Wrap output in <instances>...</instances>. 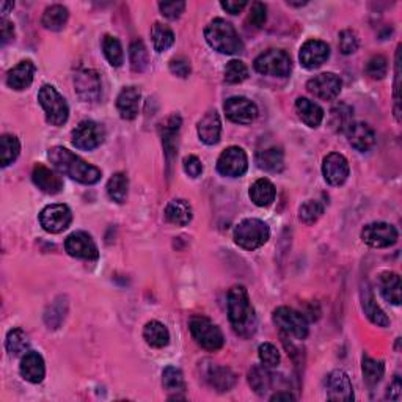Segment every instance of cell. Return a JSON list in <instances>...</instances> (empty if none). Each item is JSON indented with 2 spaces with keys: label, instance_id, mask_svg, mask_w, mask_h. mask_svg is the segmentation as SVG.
<instances>
[{
  "label": "cell",
  "instance_id": "1",
  "mask_svg": "<svg viewBox=\"0 0 402 402\" xmlns=\"http://www.w3.org/2000/svg\"><path fill=\"white\" fill-rule=\"evenodd\" d=\"M47 158H49L51 164L56 167V170L82 184H96L103 176V171L98 167L88 164V162L63 146L51 148Z\"/></svg>",
  "mask_w": 402,
  "mask_h": 402
},
{
  "label": "cell",
  "instance_id": "2",
  "mask_svg": "<svg viewBox=\"0 0 402 402\" xmlns=\"http://www.w3.org/2000/svg\"><path fill=\"white\" fill-rule=\"evenodd\" d=\"M228 317L236 335L250 338L256 332V315L244 286H233L228 292Z\"/></svg>",
  "mask_w": 402,
  "mask_h": 402
},
{
  "label": "cell",
  "instance_id": "3",
  "mask_svg": "<svg viewBox=\"0 0 402 402\" xmlns=\"http://www.w3.org/2000/svg\"><path fill=\"white\" fill-rule=\"evenodd\" d=\"M205 38L208 44L220 53L233 56V53H241L244 51V43L236 28L220 17L209 22V26L205 28Z\"/></svg>",
  "mask_w": 402,
  "mask_h": 402
},
{
  "label": "cell",
  "instance_id": "4",
  "mask_svg": "<svg viewBox=\"0 0 402 402\" xmlns=\"http://www.w3.org/2000/svg\"><path fill=\"white\" fill-rule=\"evenodd\" d=\"M269 237H271V230L266 221L260 219H245L234 228V242L250 251L262 247Z\"/></svg>",
  "mask_w": 402,
  "mask_h": 402
},
{
  "label": "cell",
  "instance_id": "5",
  "mask_svg": "<svg viewBox=\"0 0 402 402\" xmlns=\"http://www.w3.org/2000/svg\"><path fill=\"white\" fill-rule=\"evenodd\" d=\"M189 328L198 346L205 351L215 352L224 347L225 338L221 330L206 316H194L189 322Z\"/></svg>",
  "mask_w": 402,
  "mask_h": 402
},
{
  "label": "cell",
  "instance_id": "6",
  "mask_svg": "<svg viewBox=\"0 0 402 402\" xmlns=\"http://www.w3.org/2000/svg\"><path fill=\"white\" fill-rule=\"evenodd\" d=\"M38 101L46 113V119L52 126H63L68 122L69 107L62 94L52 85H43L38 93Z\"/></svg>",
  "mask_w": 402,
  "mask_h": 402
},
{
  "label": "cell",
  "instance_id": "7",
  "mask_svg": "<svg viewBox=\"0 0 402 402\" xmlns=\"http://www.w3.org/2000/svg\"><path fill=\"white\" fill-rule=\"evenodd\" d=\"M253 66L260 74L274 77H286L290 76L292 71L290 53L281 49H271L267 52H262L261 56L256 57Z\"/></svg>",
  "mask_w": 402,
  "mask_h": 402
},
{
  "label": "cell",
  "instance_id": "8",
  "mask_svg": "<svg viewBox=\"0 0 402 402\" xmlns=\"http://www.w3.org/2000/svg\"><path fill=\"white\" fill-rule=\"evenodd\" d=\"M274 322L286 337L305 340L308 335V322L305 316L290 307H278L274 311Z\"/></svg>",
  "mask_w": 402,
  "mask_h": 402
},
{
  "label": "cell",
  "instance_id": "9",
  "mask_svg": "<svg viewBox=\"0 0 402 402\" xmlns=\"http://www.w3.org/2000/svg\"><path fill=\"white\" fill-rule=\"evenodd\" d=\"M106 129L99 123L85 119L76 126L73 131V145L83 151H93L104 143Z\"/></svg>",
  "mask_w": 402,
  "mask_h": 402
},
{
  "label": "cell",
  "instance_id": "10",
  "mask_svg": "<svg viewBox=\"0 0 402 402\" xmlns=\"http://www.w3.org/2000/svg\"><path fill=\"white\" fill-rule=\"evenodd\" d=\"M398 230L385 221H374L368 224L362 230V239L373 249H387L398 242Z\"/></svg>",
  "mask_w": 402,
  "mask_h": 402
},
{
  "label": "cell",
  "instance_id": "11",
  "mask_svg": "<svg viewBox=\"0 0 402 402\" xmlns=\"http://www.w3.org/2000/svg\"><path fill=\"white\" fill-rule=\"evenodd\" d=\"M249 169V158L242 148L230 146L220 154L217 160V171L221 176L239 178Z\"/></svg>",
  "mask_w": 402,
  "mask_h": 402
},
{
  "label": "cell",
  "instance_id": "12",
  "mask_svg": "<svg viewBox=\"0 0 402 402\" xmlns=\"http://www.w3.org/2000/svg\"><path fill=\"white\" fill-rule=\"evenodd\" d=\"M65 250L69 256L79 258V260L94 261L99 258L98 245L85 231H76L69 234L65 241Z\"/></svg>",
  "mask_w": 402,
  "mask_h": 402
},
{
  "label": "cell",
  "instance_id": "13",
  "mask_svg": "<svg viewBox=\"0 0 402 402\" xmlns=\"http://www.w3.org/2000/svg\"><path fill=\"white\" fill-rule=\"evenodd\" d=\"M73 221V212L66 205H49L40 214V224L47 233L58 234Z\"/></svg>",
  "mask_w": 402,
  "mask_h": 402
},
{
  "label": "cell",
  "instance_id": "14",
  "mask_svg": "<svg viewBox=\"0 0 402 402\" xmlns=\"http://www.w3.org/2000/svg\"><path fill=\"white\" fill-rule=\"evenodd\" d=\"M224 109L228 119L237 124H250L253 123L258 117V107L244 96H233L228 98L224 104Z\"/></svg>",
  "mask_w": 402,
  "mask_h": 402
},
{
  "label": "cell",
  "instance_id": "15",
  "mask_svg": "<svg viewBox=\"0 0 402 402\" xmlns=\"http://www.w3.org/2000/svg\"><path fill=\"white\" fill-rule=\"evenodd\" d=\"M341 88H343V82L333 73H322L307 82L308 92L322 101L337 99L341 93Z\"/></svg>",
  "mask_w": 402,
  "mask_h": 402
},
{
  "label": "cell",
  "instance_id": "16",
  "mask_svg": "<svg viewBox=\"0 0 402 402\" xmlns=\"http://www.w3.org/2000/svg\"><path fill=\"white\" fill-rule=\"evenodd\" d=\"M74 87L83 103H96L103 93L101 77L94 69H82L74 77Z\"/></svg>",
  "mask_w": 402,
  "mask_h": 402
},
{
  "label": "cell",
  "instance_id": "17",
  "mask_svg": "<svg viewBox=\"0 0 402 402\" xmlns=\"http://www.w3.org/2000/svg\"><path fill=\"white\" fill-rule=\"evenodd\" d=\"M326 388L328 401H338V402L353 401L352 382L344 371L341 369L332 371L326 379Z\"/></svg>",
  "mask_w": 402,
  "mask_h": 402
},
{
  "label": "cell",
  "instance_id": "18",
  "mask_svg": "<svg viewBox=\"0 0 402 402\" xmlns=\"http://www.w3.org/2000/svg\"><path fill=\"white\" fill-rule=\"evenodd\" d=\"M322 173L330 185H343L349 178V162L340 153H330L322 164Z\"/></svg>",
  "mask_w": 402,
  "mask_h": 402
},
{
  "label": "cell",
  "instance_id": "19",
  "mask_svg": "<svg viewBox=\"0 0 402 402\" xmlns=\"http://www.w3.org/2000/svg\"><path fill=\"white\" fill-rule=\"evenodd\" d=\"M330 57V47L321 40H310L300 49L299 58L303 68L316 69L327 62Z\"/></svg>",
  "mask_w": 402,
  "mask_h": 402
},
{
  "label": "cell",
  "instance_id": "20",
  "mask_svg": "<svg viewBox=\"0 0 402 402\" xmlns=\"http://www.w3.org/2000/svg\"><path fill=\"white\" fill-rule=\"evenodd\" d=\"M181 117L178 113H173L169 118L162 123L160 128V135H162V143H164L165 148V156L167 162H169V167L171 165L173 159L176 158V149H178V135L179 129H181Z\"/></svg>",
  "mask_w": 402,
  "mask_h": 402
},
{
  "label": "cell",
  "instance_id": "21",
  "mask_svg": "<svg viewBox=\"0 0 402 402\" xmlns=\"http://www.w3.org/2000/svg\"><path fill=\"white\" fill-rule=\"evenodd\" d=\"M198 137L206 145H217L221 135V122L219 113L215 110H208L196 126Z\"/></svg>",
  "mask_w": 402,
  "mask_h": 402
},
{
  "label": "cell",
  "instance_id": "22",
  "mask_svg": "<svg viewBox=\"0 0 402 402\" xmlns=\"http://www.w3.org/2000/svg\"><path fill=\"white\" fill-rule=\"evenodd\" d=\"M347 140L357 151L366 153L374 146L376 134L373 128L366 123H352L346 131Z\"/></svg>",
  "mask_w": 402,
  "mask_h": 402
},
{
  "label": "cell",
  "instance_id": "23",
  "mask_svg": "<svg viewBox=\"0 0 402 402\" xmlns=\"http://www.w3.org/2000/svg\"><path fill=\"white\" fill-rule=\"evenodd\" d=\"M142 93L137 87H126L117 98V109L123 119H134L139 115Z\"/></svg>",
  "mask_w": 402,
  "mask_h": 402
},
{
  "label": "cell",
  "instance_id": "24",
  "mask_svg": "<svg viewBox=\"0 0 402 402\" xmlns=\"http://www.w3.org/2000/svg\"><path fill=\"white\" fill-rule=\"evenodd\" d=\"M32 179L37 187L44 192V194L49 195H57L63 189V181L56 171H52L51 169H47L44 165H35V169L32 171Z\"/></svg>",
  "mask_w": 402,
  "mask_h": 402
},
{
  "label": "cell",
  "instance_id": "25",
  "mask_svg": "<svg viewBox=\"0 0 402 402\" xmlns=\"http://www.w3.org/2000/svg\"><path fill=\"white\" fill-rule=\"evenodd\" d=\"M21 376L30 383L43 382L46 376L44 360L35 351H27L24 353L21 362Z\"/></svg>",
  "mask_w": 402,
  "mask_h": 402
},
{
  "label": "cell",
  "instance_id": "26",
  "mask_svg": "<svg viewBox=\"0 0 402 402\" xmlns=\"http://www.w3.org/2000/svg\"><path fill=\"white\" fill-rule=\"evenodd\" d=\"M35 68L33 62L30 60H24V62L17 63L13 69L8 71L7 74V85L13 90H26L33 82V76H35Z\"/></svg>",
  "mask_w": 402,
  "mask_h": 402
},
{
  "label": "cell",
  "instance_id": "27",
  "mask_svg": "<svg viewBox=\"0 0 402 402\" xmlns=\"http://www.w3.org/2000/svg\"><path fill=\"white\" fill-rule=\"evenodd\" d=\"M362 307H363L366 317H368V319L373 324H376L377 327L390 326L388 316L383 313V310L379 307V305H377L374 294L368 285H365L362 287Z\"/></svg>",
  "mask_w": 402,
  "mask_h": 402
},
{
  "label": "cell",
  "instance_id": "28",
  "mask_svg": "<svg viewBox=\"0 0 402 402\" xmlns=\"http://www.w3.org/2000/svg\"><path fill=\"white\" fill-rule=\"evenodd\" d=\"M206 380L214 390L224 393L236 385V374L226 366H211L206 373Z\"/></svg>",
  "mask_w": 402,
  "mask_h": 402
},
{
  "label": "cell",
  "instance_id": "29",
  "mask_svg": "<svg viewBox=\"0 0 402 402\" xmlns=\"http://www.w3.org/2000/svg\"><path fill=\"white\" fill-rule=\"evenodd\" d=\"M256 164L264 171L278 173L285 167V154L283 149L277 146H271L256 153Z\"/></svg>",
  "mask_w": 402,
  "mask_h": 402
},
{
  "label": "cell",
  "instance_id": "30",
  "mask_svg": "<svg viewBox=\"0 0 402 402\" xmlns=\"http://www.w3.org/2000/svg\"><path fill=\"white\" fill-rule=\"evenodd\" d=\"M296 110L300 119H302L308 128H317L324 119L322 107L307 98H299L296 101Z\"/></svg>",
  "mask_w": 402,
  "mask_h": 402
},
{
  "label": "cell",
  "instance_id": "31",
  "mask_svg": "<svg viewBox=\"0 0 402 402\" xmlns=\"http://www.w3.org/2000/svg\"><path fill=\"white\" fill-rule=\"evenodd\" d=\"M249 195L256 206L264 208L272 205L275 195H277V189H275V185L269 179L261 178L251 185Z\"/></svg>",
  "mask_w": 402,
  "mask_h": 402
},
{
  "label": "cell",
  "instance_id": "32",
  "mask_svg": "<svg viewBox=\"0 0 402 402\" xmlns=\"http://www.w3.org/2000/svg\"><path fill=\"white\" fill-rule=\"evenodd\" d=\"M382 297L393 305H401V277L394 272H383L379 277Z\"/></svg>",
  "mask_w": 402,
  "mask_h": 402
},
{
  "label": "cell",
  "instance_id": "33",
  "mask_svg": "<svg viewBox=\"0 0 402 402\" xmlns=\"http://www.w3.org/2000/svg\"><path fill=\"white\" fill-rule=\"evenodd\" d=\"M165 219L178 226L189 225L192 221V206L185 200H171L165 208Z\"/></svg>",
  "mask_w": 402,
  "mask_h": 402
},
{
  "label": "cell",
  "instance_id": "34",
  "mask_svg": "<svg viewBox=\"0 0 402 402\" xmlns=\"http://www.w3.org/2000/svg\"><path fill=\"white\" fill-rule=\"evenodd\" d=\"M143 338H145L149 346L156 347V349H162V347H165L170 343L169 328L159 321H151L146 324L145 328H143Z\"/></svg>",
  "mask_w": 402,
  "mask_h": 402
},
{
  "label": "cell",
  "instance_id": "35",
  "mask_svg": "<svg viewBox=\"0 0 402 402\" xmlns=\"http://www.w3.org/2000/svg\"><path fill=\"white\" fill-rule=\"evenodd\" d=\"M352 123H353V110L351 106L341 103L330 110L328 126L332 128V131L346 132Z\"/></svg>",
  "mask_w": 402,
  "mask_h": 402
},
{
  "label": "cell",
  "instance_id": "36",
  "mask_svg": "<svg viewBox=\"0 0 402 402\" xmlns=\"http://www.w3.org/2000/svg\"><path fill=\"white\" fill-rule=\"evenodd\" d=\"M274 376L269 373L266 366H253L249 373V383L253 392L260 396L266 394L272 387Z\"/></svg>",
  "mask_w": 402,
  "mask_h": 402
},
{
  "label": "cell",
  "instance_id": "37",
  "mask_svg": "<svg viewBox=\"0 0 402 402\" xmlns=\"http://www.w3.org/2000/svg\"><path fill=\"white\" fill-rule=\"evenodd\" d=\"M69 13L63 5H52V7L46 8L43 17H41V22L47 30H52V32H58L62 30L66 22H68Z\"/></svg>",
  "mask_w": 402,
  "mask_h": 402
},
{
  "label": "cell",
  "instance_id": "38",
  "mask_svg": "<svg viewBox=\"0 0 402 402\" xmlns=\"http://www.w3.org/2000/svg\"><path fill=\"white\" fill-rule=\"evenodd\" d=\"M151 38H153V46L156 52H165L167 49H170L175 43V33L173 30L165 26V24L156 22L151 28Z\"/></svg>",
  "mask_w": 402,
  "mask_h": 402
},
{
  "label": "cell",
  "instance_id": "39",
  "mask_svg": "<svg viewBox=\"0 0 402 402\" xmlns=\"http://www.w3.org/2000/svg\"><path fill=\"white\" fill-rule=\"evenodd\" d=\"M128 190H129V179L124 173H115L107 183V194L112 201L118 203V205H123L128 198Z\"/></svg>",
  "mask_w": 402,
  "mask_h": 402
},
{
  "label": "cell",
  "instance_id": "40",
  "mask_svg": "<svg viewBox=\"0 0 402 402\" xmlns=\"http://www.w3.org/2000/svg\"><path fill=\"white\" fill-rule=\"evenodd\" d=\"M129 62L134 73H143L148 68V49L142 40L132 41L129 46Z\"/></svg>",
  "mask_w": 402,
  "mask_h": 402
},
{
  "label": "cell",
  "instance_id": "41",
  "mask_svg": "<svg viewBox=\"0 0 402 402\" xmlns=\"http://www.w3.org/2000/svg\"><path fill=\"white\" fill-rule=\"evenodd\" d=\"M362 371L363 379L369 387H376L382 380L383 373H385V366L380 360H374L368 355H363L362 360Z\"/></svg>",
  "mask_w": 402,
  "mask_h": 402
},
{
  "label": "cell",
  "instance_id": "42",
  "mask_svg": "<svg viewBox=\"0 0 402 402\" xmlns=\"http://www.w3.org/2000/svg\"><path fill=\"white\" fill-rule=\"evenodd\" d=\"M0 151H2V159H0L2 167H8L10 164H13L21 153V143L17 140V137L11 134H3L2 139H0Z\"/></svg>",
  "mask_w": 402,
  "mask_h": 402
},
{
  "label": "cell",
  "instance_id": "43",
  "mask_svg": "<svg viewBox=\"0 0 402 402\" xmlns=\"http://www.w3.org/2000/svg\"><path fill=\"white\" fill-rule=\"evenodd\" d=\"M5 346H7V351L10 355L17 357V355H21V353H26L30 346L27 333L24 332L22 328H13L7 335Z\"/></svg>",
  "mask_w": 402,
  "mask_h": 402
},
{
  "label": "cell",
  "instance_id": "44",
  "mask_svg": "<svg viewBox=\"0 0 402 402\" xmlns=\"http://www.w3.org/2000/svg\"><path fill=\"white\" fill-rule=\"evenodd\" d=\"M162 385H164L167 392L176 394L183 393L185 390V382L181 369L176 368V366H167L164 373H162Z\"/></svg>",
  "mask_w": 402,
  "mask_h": 402
},
{
  "label": "cell",
  "instance_id": "45",
  "mask_svg": "<svg viewBox=\"0 0 402 402\" xmlns=\"http://www.w3.org/2000/svg\"><path fill=\"white\" fill-rule=\"evenodd\" d=\"M103 51L106 58L109 60V63L112 66H122L124 62V52H123V46L119 43V40L115 37H110V35H106L103 40Z\"/></svg>",
  "mask_w": 402,
  "mask_h": 402
},
{
  "label": "cell",
  "instance_id": "46",
  "mask_svg": "<svg viewBox=\"0 0 402 402\" xmlns=\"http://www.w3.org/2000/svg\"><path fill=\"white\" fill-rule=\"evenodd\" d=\"M324 209H326L324 203L317 200H308L299 208V219L300 221H303L305 225H313L321 219Z\"/></svg>",
  "mask_w": 402,
  "mask_h": 402
},
{
  "label": "cell",
  "instance_id": "47",
  "mask_svg": "<svg viewBox=\"0 0 402 402\" xmlns=\"http://www.w3.org/2000/svg\"><path fill=\"white\" fill-rule=\"evenodd\" d=\"M249 77L247 65L241 60H231L225 66V81L228 83H241Z\"/></svg>",
  "mask_w": 402,
  "mask_h": 402
},
{
  "label": "cell",
  "instance_id": "48",
  "mask_svg": "<svg viewBox=\"0 0 402 402\" xmlns=\"http://www.w3.org/2000/svg\"><path fill=\"white\" fill-rule=\"evenodd\" d=\"M366 74H368L371 79L380 81L388 73V60L383 56H374L368 60L366 63Z\"/></svg>",
  "mask_w": 402,
  "mask_h": 402
},
{
  "label": "cell",
  "instance_id": "49",
  "mask_svg": "<svg viewBox=\"0 0 402 402\" xmlns=\"http://www.w3.org/2000/svg\"><path fill=\"white\" fill-rule=\"evenodd\" d=\"M258 355L266 368H275L280 365V352L272 343H262L258 347Z\"/></svg>",
  "mask_w": 402,
  "mask_h": 402
},
{
  "label": "cell",
  "instance_id": "50",
  "mask_svg": "<svg viewBox=\"0 0 402 402\" xmlns=\"http://www.w3.org/2000/svg\"><path fill=\"white\" fill-rule=\"evenodd\" d=\"M338 44L341 53H344V56H351V53L355 52L358 49V38L355 32H352V30H343V32L340 33Z\"/></svg>",
  "mask_w": 402,
  "mask_h": 402
},
{
  "label": "cell",
  "instance_id": "51",
  "mask_svg": "<svg viewBox=\"0 0 402 402\" xmlns=\"http://www.w3.org/2000/svg\"><path fill=\"white\" fill-rule=\"evenodd\" d=\"M267 19V8L266 5L261 2H255L251 5L250 8V15H249V22L251 27L255 28H261L264 24H266Z\"/></svg>",
  "mask_w": 402,
  "mask_h": 402
},
{
  "label": "cell",
  "instance_id": "52",
  "mask_svg": "<svg viewBox=\"0 0 402 402\" xmlns=\"http://www.w3.org/2000/svg\"><path fill=\"white\" fill-rule=\"evenodd\" d=\"M159 10L167 19H178V17L184 13L185 2H183V0H176V2H160Z\"/></svg>",
  "mask_w": 402,
  "mask_h": 402
},
{
  "label": "cell",
  "instance_id": "53",
  "mask_svg": "<svg viewBox=\"0 0 402 402\" xmlns=\"http://www.w3.org/2000/svg\"><path fill=\"white\" fill-rule=\"evenodd\" d=\"M170 71L175 76L181 77V79H185V77H189L192 73V66L189 58L185 57H176L173 58L170 62Z\"/></svg>",
  "mask_w": 402,
  "mask_h": 402
},
{
  "label": "cell",
  "instance_id": "54",
  "mask_svg": "<svg viewBox=\"0 0 402 402\" xmlns=\"http://www.w3.org/2000/svg\"><path fill=\"white\" fill-rule=\"evenodd\" d=\"M183 167L184 171L187 173L190 178H198L203 173V164L196 156H187V158L183 160Z\"/></svg>",
  "mask_w": 402,
  "mask_h": 402
},
{
  "label": "cell",
  "instance_id": "55",
  "mask_svg": "<svg viewBox=\"0 0 402 402\" xmlns=\"http://www.w3.org/2000/svg\"><path fill=\"white\" fill-rule=\"evenodd\" d=\"M399 53H401V46H398V51H396V79H394V115L396 119H401L399 117V103H401V98H399V87H401V69H399Z\"/></svg>",
  "mask_w": 402,
  "mask_h": 402
},
{
  "label": "cell",
  "instance_id": "56",
  "mask_svg": "<svg viewBox=\"0 0 402 402\" xmlns=\"http://www.w3.org/2000/svg\"><path fill=\"white\" fill-rule=\"evenodd\" d=\"M0 37H2V44L10 43L11 40H15V26L13 22H10L8 19L0 21Z\"/></svg>",
  "mask_w": 402,
  "mask_h": 402
},
{
  "label": "cell",
  "instance_id": "57",
  "mask_svg": "<svg viewBox=\"0 0 402 402\" xmlns=\"http://www.w3.org/2000/svg\"><path fill=\"white\" fill-rule=\"evenodd\" d=\"M401 394H402L401 379H399V376H394L393 382L390 383V387H388L387 398H388V399H392V401H399V399H401Z\"/></svg>",
  "mask_w": 402,
  "mask_h": 402
},
{
  "label": "cell",
  "instance_id": "58",
  "mask_svg": "<svg viewBox=\"0 0 402 402\" xmlns=\"http://www.w3.org/2000/svg\"><path fill=\"white\" fill-rule=\"evenodd\" d=\"M220 5H221V8L228 11V13L239 15L245 7H247V2H245V0H241V2H233V0H226V2H221Z\"/></svg>",
  "mask_w": 402,
  "mask_h": 402
},
{
  "label": "cell",
  "instance_id": "59",
  "mask_svg": "<svg viewBox=\"0 0 402 402\" xmlns=\"http://www.w3.org/2000/svg\"><path fill=\"white\" fill-rule=\"evenodd\" d=\"M296 398L287 392H277L271 396V401H294Z\"/></svg>",
  "mask_w": 402,
  "mask_h": 402
},
{
  "label": "cell",
  "instance_id": "60",
  "mask_svg": "<svg viewBox=\"0 0 402 402\" xmlns=\"http://www.w3.org/2000/svg\"><path fill=\"white\" fill-rule=\"evenodd\" d=\"M15 7V3L13 2H2L0 3V10H2V13L3 15H7L8 11Z\"/></svg>",
  "mask_w": 402,
  "mask_h": 402
}]
</instances>
